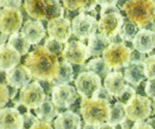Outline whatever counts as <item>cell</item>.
Wrapping results in <instances>:
<instances>
[{"label":"cell","instance_id":"obj_1","mask_svg":"<svg viewBox=\"0 0 155 129\" xmlns=\"http://www.w3.org/2000/svg\"><path fill=\"white\" fill-rule=\"evenodd\" d=\"M24 65L37 82H53L58 69L59 60L56 55L51 53L45 46H41L27 55Z\"/></svg>","mask_w":155,"mask_h":129},{"label":"cell","instance_id":"obj_2","mask_svg":"<svg viewBox=\"0 0 155 129\" xmlns=\"http://www.w3.org/2000/svg\"><path fill=\"white\" fill-rule=\"evenodd\" d=\"M121 8L127 20L140 29H146L155 21V0H128Z\"/></svg>","mask_w":155,"mask_h":129},{"label":"cell","instance_id":"obj_3","mask_svg":"<svg viewBox=\"0 0 155 129\" xmlns=\"http://www.w3.org/2000/svg\"><path fill=\"white\" fill-rule=\"evenodd\" d=\"M23 7L32 20L48 21L63 18L64 8L57 0H24Z\"/></svg>","mask_w":155,"mask_h":129},{"label":"cell","instance_id":"obj_4","mask_svg":"<svg viewBox=\"0 0 155 129\" xmlns=\"http://www.w3.org/2000/svg\"><path fill=\"white\" fill-rule=\"evenodd\" d=\"M80 111L85 123L101 125L109 122L111 105L107 100L98 98H82Z\"/></svg>","mask_w":155,"mask_h":129},{"label":"cell","instance_id":"obj_5","mask_svg":"<svg viewBox=\"0 0 155 129\" xmlns=\"http://www.w3.org/2000/svg\"><path fill=\"white\" fill-rule=\"evenodd\" d=\"M131 50L123 43H112L102 54V58L111 68L126 67L130 62Z\"/></svg>","mask_w":155,"mask_h":129},{"label":"cell","instance_id":"obj_6","mask_svg":"<svg viewBox=\"0 0 155 129\" xmlns=\"http://www.w3.org/2000/svg\"><path fill=\"white\" fill-rule=\"evenodd\" d=\"M46 97L42 86L39 82L34 81L20 89L19 103L27 110H35L41 105Z\"/></svg>","mask_w":155,"mask_h":129},{"label":"cell","instance_id":"obj_7","mask_svg":"<svg viewBox=\"0 0 155 129\" xmlns=\"http://www.w3.org/2000/svg\"><path fill=\"white\" fill-rule=\"evenodd\" d=\"M98 29V21L95 17L87 14H79L71 21L72 34L80 40L90 38L96 33Z\"/></svg>","mask_w":155,"mask_h":129},{"label":"cell","instance_id":"obj_8","mask_svg":"<svg viewBox=\"0 0 155 129\" xmlns=\"http://www.w3.org/2000/svg\"><path fill=\"white\" fill-rule=\"evenodd\" d=\"M74 88L82 98H93L101 88V78L91 71H83L74 80Z\"/></svg>","mask_w":155,"mask_h":129},{"label":"cell","instance_id":"obj_9","mask_svg":"<svg viewBox=\"0 0 155 129\" xmlns=\"http://www.w3.org/2000/svg\"><path fill=\"white\" fill-rule=\"evenodd\" d=\"M152 111V102L147 96L136 95L125 105L126 117L132 122H143L150 116Z\"/></svg>","mask_w":155,"mask_h":129},{"label":"cell","instance_id":"obj_10","mask_svg":"<svg viewBox=\"0 0 155 129\" xmlns=\"http://www.w3.org/2000/svg\"><path fill=\"white\" fill-rule=\"evenodd\" d=\"M23 26V16L19 8L1 7L0 9V32L6 35L18 33Z\"/></svg>","mask_w":155,"mask_h":129},{"label":"cell","instance_id":"obj_11","mask_svg":"<svg viewBox=\"0 0 155 129\" xmlns=\"http://www.w3.org/2000/svg\"><path fill=\"white\" fill-rule=\"evenodd\" d=\"M88 47L79 40H72L64 46L61 57L71 65H84L89 58Z\"/></svg>","mask_w":155,"mask_h":129},{"label":"cell","instance_id":"obj_12","mask_svg":"<svg viewBox=\"0 0 155 129\" xmlns=\"http://www.w3.org/2000/svg\"><path fill=\"white\" fill-rule=\"evenodd\" d=\"M52 101L58 108H67L74 105L78 99L76 88L68 84L54 85L51 91Z\"/></svg>","mask_w":155,"mask_h":129},{"label":"cell","instance_id":"obj_13","mask_svg":"<svg viewBox=\"0 0 155 129\" xmlns=\"http://www.w3.org/2000/svg\"><path fill=\"white\" fill-rule=\"evenodd\" d=\"M124 23V18L120 12H112L101 16L98 21V31L102 35L113 38L119 34Z\"/></svg>","mask_w":155,"mask_h":129},{"label":"cell","instance_id":"obj_14","mask_svg":"<svg viewBox=\"0 0 155 129\" xmlns=\"http://www.w3.org/2000/svg\"><path fill=\"white\" fill-rule=\"evenodd\" d=\"M47 31H48L49 37L57 39L62 44H66L72 34L71 22L64 17L53 20L48 23Z\"/></svg>","mask_w":155,"mask_h":129},{"label":"cell","instance_id":"obj_15","mask_svg":"<svg viewBox=\"0 0 155 129\" xmlns=\"http://www.w3.org/2000/svg\"><path fill=\"white\" fill-rule=\"evenodd\" d=\"M32 74L25 65H18L7 71L5 74V80L7 85L15 89H22L31 83Z\"/></svg>","mask_w":155,"mask_h":129},{"label":"cell","instance_id":"obj_16","mask_svg":"<svg viewBox=\"0 0 155 129\" xmlns=\"http://www.w3.org/2000/svg\"><path fill=\"white\" fill-rule=\"evenodd\" d=\"M46 28L41 21L36 20H27L23 24L21 34L30 44H37L46 36Z\"/></svg>","mask_w":155,"mask_h":129},{"label":"cell","instance_id":"obj_17","mask_svg":"<svg viewBox=\"0 0 155 129\" xmlns=\"http://www.w3.org/2000/svg\"><path fill=\"white\" fill-rule=\"evenodd\" d=\"M23 114L16 108H3L0 110V129H22Z\"/></svg>","mask_w":155,"mask_h":129},{"label":"cell","instance_id":"obj_18","mask_svg":"<svg viewBox=\"0 0 155 129\" xmlns=\"http://www.w3.org/2000/svg\"><path fill=\"white\" fill-rule=\"evenodd\" d=\"M21 55L8 44H0V71H9L20 65Z\"/></svg>","mask_w":155,"mask_h":129},{"label":"cell","instance_id":"obj_19","mask_svg":"<svg viewBox=\"0 0 155 129\" xmlns=\"http://www.w3.org/2000/svg\"><path fill=\"white\" fill-rule=\"evenodd\" d=\"M132 47L143 54L150 53L155 48V33L147 29H140L132 40Z\"/></svg>","mask_w":155,"mask_h":129},{"label":"cell","instance_id":"obj_20","mask_svg":"<svg viewBox=\"0 0 155 129\" xmlns=\"http://www.w3.org/2000/svg\"><path fill=\"white\" fill-rule=\"evenodd\" d=\"M126 86L127 84L124 76L119 71H111L104 79V87L113 97H118L124 91Z\"/></svg>","mask_w":155,"mask_h":129},{"label":"cell","instance_id":"obj_21","mask_svg":"<svg viewBox=\"0 0 155 129\" xmlns=\"http://www.w3.org/2000/svg\"><path fill=\"white\" fill-rule=\"evenodd\" d=\"M54 129H82L81 117L72 111L60 113L54 121Z\"/></svg>","mask_w":155,"mask_h":129},{"label":"cell","instance_id":"obj_22","mask_svg":"<svg viewBox=\"0 0 155 129\" xmlns=\"http://www.w3.org/2000/svg\"><path fill=\"white\" fill-rule=\"evenodd\" d=\"M123 76L127 83L132 86H139L146 78L144 73V62L143 63L129 62V64L125 67Z\"/></svg>","mask_w":155,"mask_h":129},{"label":"cell","instance_id":"obj_23","mask_svg":"<svg viewBox=\"0 0 155 129\" xmlns=\"http://www.w3.org/2000/svg\"><path fill=\"white\" fill-rule=\"evenodd\" d=\"M112 44L111 38L102 35L101 33H95L93 36H91L88 40V51L90 56L98 57L104 54L107 47Z\"/></svg>","mask_w":155,"mask_h":129},{"label":"cell","instance_id":"obj_24","mask_svg":"<svg viewBox=\"0 0 155 129\" xmlns=\"http://www.w3.org/2000/svg\"><path fill=\"white\" fill-rule=\"evenodd\" d=\"M35 115L38 120L50 122L59 115V111L58 108L53 103L52 99L46 97L41 105L35 108Z\"/></svg>","mask_w":155,"mask_h":129},{"label":"cell","instance_id":"obj_25","mask_svg":"<svg viewBox=\"0 0 155 129\" xmlns=\"http://www.w3.org/2000/svg\"><path fill=\"white\" fill-rule=\"evenodd\" d=\"M72 80H74V68H72V65L62 59L61 61H59L56 76H55L54 81L52 83H54L55 85L68 84L72 82Z\"/></svg>","mask_w":155,"mask_h":129},{"label":"cell","instance_id":"obj_26","mask_svg":"<svg viewBox=\"0 0 155 129\" xmlns=\"http://www.w3.org/2000/svg\"><path fill=\"white\" fill-rule=\"evenodd\" d=\"M63 7L67 11H91L97 5L96 0H61Z\"/></svg>","mask_w":155,"mask_h":129},{"label":"cell","instance_id":"obj_27","mask_svg":"<svg viewBox=\"0 0 155 129\" xmlns=\"http://www.w3.org/2000/svg\"><path fill=\"white\" fill-rule=\"evenodd\" d=\"M111 67L106 63L104 58H95L90 60L88 63L86 64V70L91 71V73L97 74L101 78L106 79V76L111 73Z\"/></svg>","mask_w":155,"mask_h":129},{"label":"cell","instance_id":"obj_28","mask_svg":"<svg viewBox=\"0 0 155 129\" xmlns=\"http://www.w3.org/2000/svg\"><path fill=\"white\" fill-rule=\"evenodd\" d=\"M7 44L11 47H12L17 52H19V54L21 56H24L26 54H28L29 50H30V44L26 39L24 38V36L22 35L21 33H15L9 35L8 40H7Z\"/></svg>","mask_w":155,"mask_h":129},{"label":"cell","instance_id":"obj_29","mask_svg":"<svg viewBox=\"0 0 155 129\" xmlns=\"http://www.w3.org/2000/svg\"><path fill=\"white\" fill-rule=\"evenodd\" d=\"M126 119V113H125V105L123 103L115 102L111 106V114H110L109 123L113 126L120 125L124 120Z\"/></svg>","mask_w":155,"mask_h":129},{"label":"cell","instance_id":"obj_30","mask_svg":"<svg viewBox=\"0 0 155 129\" xmlns=\"http://www.w3.org/2000/svg\"><path fill=\"white\" fill-rule=\"evenodd\" d=\"M137 30V26L134 23H132L129 20L124 21L123 25L121 27V30L119 32V35L123 40L125 41H131L134 40V36H136Z\"/></svg>","mask_w":155,"mask_h":129},{"label":"cell","instance_id":"obj_31","mask_svg":"<svg viewBox=\"0 0 155 129\" xmlns=\"http://www.w3.org/2000/svg\"><path fill=\"white\" fill-rule=\"evenodd\" d=\"M144 73L148 80L155 79V55L146 57L144 61Z\"/></svg>","mask_w":155,"mask_h":129},{"label":"cell","instance_id":"obj_32","mask_svg":"<svg viewBox=\"0 0 155 129\" xmlns=\"http://www.w3.org/2000/svg\"><path fill=\"white\" fill-rule=\"evenodd\" d=\"M45 47L49 50L51 53H53L54 55L58 57V55H61L62 51L64 49V46L62 43H60L57 39H54L52 37H48L45 41Z\"/></svg>","mask_w":155,"mask_h":129},{"label":"cell","instance_id":"obj_33","mask_svg":"<svg viewBox=\"0 0 155 129\" xmlns=\"http://www.w3.org/2000/svg\"><path fill=\"white\" fill-rule=\"evenodd\" d=\"M134 96H136V91H134V89L127 85L126 88L124 89V91L117 97V99H118L119 102L123 103V105H125L134 97Z\"/></svg>","mask_w":155,"mask_h":129},{"label":"cell","instance_id":"obj_34","mask_svg":"<svg viewBox=\"0 0 155 129\" xmlns=\"http://www.w3.org/2000/svg\"><path fill=\"white\" fill-rule=\"evenodd\" d=\"M9 98H11V92H9V88L5 84L0 83V110L3 108L8 102Z\"/></svg>","mask_w":155,"mask_h":129},{"label":"cell","instance_id":"obj_35","mask_svg":"<svg viewBox=\"0 0 155 129\" xmlns=\"http://www.w3.org/2000/svg\"><path fill=\"white\" fill-rule=\"evenodd\" d=\"M38 120L36 116L32 115L30 111H27L26 113L23 114V128L22 129H30L34 125V123Z\"/></svg>","mask_w":155,"mask_h":129},{"label":"cell","instance_id":"obj_36","mask_svg":"<svg viewBox=\"0 0 155 129\" xmlns=\"http://www.w3.org/2000/svg\"><path fill=\"white\" fill-rule=\"evenodd\" d=\"M145 93L148 98H155V79L147 80L145 84Z\"/></svg>","mask_w":155,"mask_h":129},{"label":"cell","instance_id":"obj_37","mask_svg":"<svg viewBox=\"0 0 155 129\" xmlns=\"http://www.w3.org/2000/svg\"><path fill=\"white\" fill-rule=\"evenodd\" d=\"M93 98L104 99V100H107V102H111V100H112V98H113V96L110 95V93L106 90V88L101 86V88L99 89V90L97 91L95 94H94Z\"/></svg>","mask_w":155,"mask_h":129},{"label":"cell","instance_id":"obj_38","mask_svg":"<svg viewBox=\"0 0 155 129\" xmlns=\"http://www.w3.org/2000/svg\"><path fill=\"white\" fill-rule=\"evenodd\" d=\"M23 0H1L0 5L1 7H12V8H19L22 5Z\"/></svg>","mask_w":155,"mask_h":129},{"label":"cell","instance_id":"obj_39","mask_svg":"<svg viewBox=\"0 0 155 129\" xmlns=\"http://www.w3.org/2000/svg\"><path fill=\"white\" fill-rule=\"evenodd\" d=\"M146 59V57L144 56L143 53L137 51H131V55H130V62L132 63H143Z\"/></svg>","mask_w":155,"mask_h":129},{"label":"cell","instance_id":"obj_40","mask_svg":"<svg viewBox=\"0 0 155 129\" xmlns=\"http://www.w3.org/2000/svg\"><path fill=\"white\" fill-rule=\"evenodd\" d=\"M30 129H53V127L51 126L50 122H46V121H41V120H37L34 125L32 126Z\"/></svg>","mask_w":155,"mask_h":129},{"label":"cell","instance_id":"obj_41","mask_svg":"<svg viewBox=\"0 0 155 129\" xmlns=\"http://www.w3.org/2000/svg\"><path fill=\"white\" fill-rule=\"evenodd\" d=\"M112 12H120L119 8L117 7V5H107V6H102L101 11V16L107 14H112Z\"/></svg>","mask_w":155,"mask_h":129},{"label":"cell","instance_id":"obj_42","mask_svg":"<svg viewBox=\"0 0 155 129\" xmlns=\"http://www.w3.org/2000/svg\"><path fill=\"white\" fill-rule=\"evenodd\" d=\"M118 2L119 0H96V3L101 7L107 5H116Z\"/></svg>","mask_w":155,"mask_h":129},{"label":"cell","instance_id":"obj_43","mask_svg":"<svg viewBox=\"0 0 155 129\" xmlns=\"http://www.w3.org/2000/svg\"><path fill=\"white\" fill-rule=\"evenodd\" d=\"M131 129H153L147 122H136Z\"/></svg>","mask_w":155,"mask_h":129},{"label":"cell","instance_id":"obj_44","mask_svg":"<svg viewBox=\"0 0 155 129\" xmlns=\"http://www.w3.org/2000/svg\"><path fill=\"white\" fill-rule=\"evenodd\" d=\"M134 122H132L131 120H129V119L126 117L125 120L120 124V125H121V129H131L132 126H134Z\"/></svg>","mask_w":155,"mask_h":129},{"label":"cell","instance_id":"obj_45","mask_svg":"<svg viewBox=\"0 0 155 129\" xmlns=\"http://www.w3.org/2000/svg\"><path fill=\"white\" fill-rule=\"evenodd\" d=\"M8 35L6 34H3L0 32V44H6V40H8Z\"/></svg>","mask_w":155,"mask_h":129},{"label":"cell","instance_id":"obj_46","mask_svg":"<svg viewBox=\"0 0 155 129\" xmlns=\"http://www.w3.org/2000/svg\"><path fill=\"white\" fill-rule=\"evenodd\" d=\"M99 129H115V126L111 125L109 122L107 123H104L101 125H99Z\"/></svg>","mask_w":155,"mask_h":129},{"label":"cell","instance_id":"obj_47","mask_svg":"<svg viewBox=\"0 0 155 129\" xmlns=\"http://www.w3.org/2000/svg\"><path fill=\"white\" fill-rule=\"evenodd\" d=\"M83 129H99V125H94V124H88L86 123Z\"/></svg>","mask_w":155,"mask_h":129},{"label":"cell","instance_id":"obj_48","mask_svg":"<svg viewBox=\"0 0 155 129\" xmlns=\"http://www.w3.org/2000/svg\"><path fill=\"white\" fill-rule=\"evenodd\" d=\"M146 29H147V30H150V31H152V32H154V33H155V21L153 22V23L150 24Z\"/></svg>","mask_w":155,"mask_h":129},{"label":"cell","instance_id":"obj_49","mask_svg":"<svg viewBox=\"0 0 155 129\" xmlns=\"http://www.w3.org/2000/svg\"><path fill=\"white\" fill-rule=\"evenodd\" d=\"M147 123L149 124V125H151V127L155 129V118H151V119H149L148 121H147Z\"/></svg>","mask_w":155,"mask_h":129},{"label":"cell","instance_id":"obj_50","mask_svg":"<svg viewBox=\"0 0 155 129\" xmlns=\"http://www.w3.org/2000/svg\"><path fill=\"white\" fill-rule=\"evenodd\" d=\"M152 105H153V110L155 111V98L153 99V101H152Z\"/></svg>","mask_w":155,"mask_h":129},{"label":"cell","instance_id":"obj_51","mask_svg":"<svg viewBox=\"0 0 155 129\" xmlns=\"http://www.w3.org/2000/svg\"><path fill=\"white\" fill-rule=\"evenodd\" d=\"M0 9H1V5H0Z\"/></svg>","mask_w":155,"mask_h":129},{"label":"cell","instance_id":"obj_52","mask_svg":"<svg viewBox=\"0 0 155 129\" xmlns=\"http://www.w3.org/2000/svg\"><path fill=\"white\" fill-rule=\"evenodd\" d=\"M126 1H128V0H125V2H126Z\"/></svg>","mask_w":155,"mask_h":129},{"label":"cell","instance_id":"obj_53","mask_svg":"<svg viewBox=\"0 0 155 129\" xmlns=\"http://www.w3.org/2000/svg\"><path fill=\"white\" fill-rule=\"evenodd\" d=\"M57 1H60V0H57Z\"/></svg>","mask_w":155,"mask_h":129},{"label":"cell","instance_id":"obj_54","mask_svg":"<svg viewBox=\"0 0 155 129\" xmlns=\"http://www.w3.org/2000/svg\"><path fill=\"white\" fill-rule=\"evenodd\" d=\"M0 1H1V0H0Z\"/></svg>","mask_w":155,"mask_h":129}]
</instances>
